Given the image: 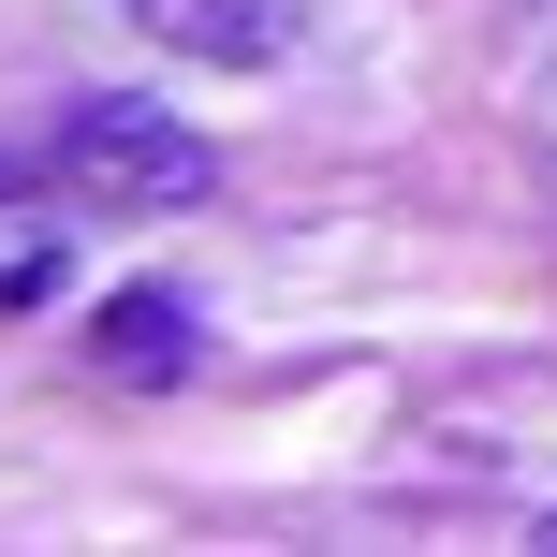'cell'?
Returning a JSON list of instances; mask_svg holds the SVG:
<instances>
[{
    "mask_svg": "<svg viewBox=\"0 0 557 557\" xmlns=\"http://www.w3.org/2000/svg\"><path fill=\"white\" fill-rule=\"evenodd\" d=\"M45 176H59V191H88V206H133V221H162V206H191L221 162H206V147L176 133L162 103H74V117L45 133Z\"/></svg>",
    "mask_w": 557,
    "mask_h": 557,
    "instance_id": "obj_1",
    "label": "cell"
},
{
    "mask_svg": "<svg viewBox=\"0 0 557 557\" xmlns=\"http://www.w3.org/2000/svg\"><path fill=\"white\" fill-rule=\"evenodd\" d=\"M133 29H162L176 59H221V74H278L308 45V0H133Z\"/></svg>",
    "mask_w": 557,
    "mask_h": 557,
    "instance_id": "obj_2",
    "label": "cell"
},
{
    "mask_svg": "<svg viewBox=\"0 0 557 557\" xmlns=\"http://www.w3.org/2000/svg\"><path fill=\"white\" fill-rule=\"evenodd\" d=\"M88 352H103V382H176V367L206 352V323L162 294V278H147V294H117L103 323H88Z\"/></svg>",
    "mask_w": 557,
    "mask_h": 557,
    "instance_id": "obj_3",
    "label": "cell"
},
{
    "mask_svg": "<svg viewBox=\"0 0 557 557\" xmlns=\"http://www.w3.org/2000/svg\"><path fill=\"white\" fill-rule=\"evenodd\" d=\"M529 147H543V191H557V59L529 74Z\"/></svg>",
    "mask_w": 557,
    "mask_h": 557,
    "instance_id": "obj_4",
    "label": "cell"
},
{
    "mask_svg": "<svg viewBox=\"0 0 557 557\" xmlns=\"http://www.w3.org/2000/svg\"><path fill=\"white\" fill-rule=\"evenodd\" d=\"M543 543H557V529H543Z\"/></svg>",
    "mask_w": 557,
    "mask_h": 557,
    "instance_id": "obj_5",
    "label": "cell"
}]
</instances>
